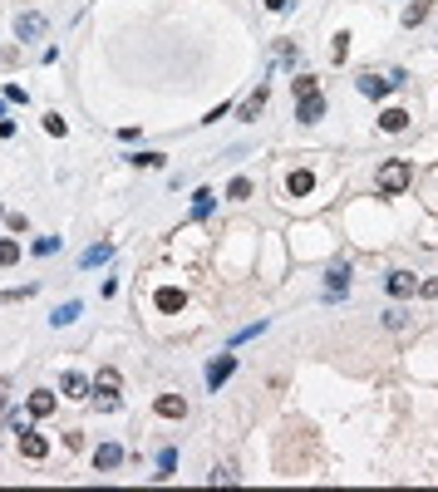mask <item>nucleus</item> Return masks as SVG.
I'll use <instances>...</instances> for the list:
<instances>
[{"label": "nucleus", "mask_w": 438, "mask_h": 492, "mask_svg": "<svg viewBox=\"0 0 438 492\" xmlns=\"http://www.w3.org/2000/svg\"><path fill=\"white\" fill-rule=\"evenodd\" d=\"M109 256H113V241H94V246L79 256V266H104Z\"/></svg>", "instance_id": "15"}, {"label": "nucleus", "mask_w": 438, "mask_h": 492, "mask_svg": "<svg viewBox=\"0 0 438 492\" xmlns=\"http://www.w3.org/2000/svg\"><path fill=\"white\" fill-rule=\"evenodd\" d=\"M45 133H50V138H64V118H59V113H45Z\"/></svg>", "instance_id": "29"}, {"label": "nucleus", "mask_w": 438, "mask_h": 492, "mask_svg": "<svg viewBox=\"0 0 438 492\" xmlns=\"http://www.w3.org/2000/svg\"><path fill=\"white\" fill-rule=\"evenodd\" d=\"M118 384H123L118 370H99V374H94V394H118Z\"/></svg>", "instance_id": "18"}, {"label": "nucleus", "mask_w": 438, "mask_h": 492, "mask_svg": "<svg viewBox=\"0 0 438 492\" xmlns=\"http://www.w3.org/2000/svg\"><path fill=\"white\" fill-rule=\"evenodd\" d=\"M0 217H5V207H0Z\"/></svg>", "instance_id": "38"}, {"label": "nucleus", "mask_w": 438, "mask_h": 492, "mask_svg": "<svg viewBox=\"0 0 438 492\" xmlns=\"http://www.w3.org/2000/svg\"><path fill=\"white\" fill-rule=\"evenodd\" d=\"M409 178H414V168H409L404 158H389V163L379 168V193H384V197H399L404 188H409Z\"/></svg>", "instance_id": "1"}, {"label": "nucleus", "mask_w": 438, "mask_h": 492, "mask_svg": "<svg viewBox=\"0 0 438 492\" xmlns=\"http://www.w3.org/2000/svg\"><path fill=\"white\" fill-rule=\"evenodd\" d=\"M266 10H271V15H281V10H291V0H266Z\"/></svg>", "instance_id": "36"}, {"label": "nucleus", "mask_w": 438, "mask_h": 492, "mask_svg": "<svg viewBox=\"0 0 438 492\" xmlns=\"http://www.w3.org/2000/svg\"><path fill=\"white\" fill-rule=\"evenodd\" d=\"M399 84H404V74H374V69H364V74L355 79V89L364 98H384L389 89H399Z\"/></svg>", "instance_id": "2"}, {"label": "nucleus", "mask_w": 438, "mask_h": 492, "mask_svg": "<svg viewBox=\"0 0 438 492\" xmlns=\"http://www.w3.org/2000/svg\"><path fill=\"white\" fill-rule=\"evenodd\" d=\"M45 30H50V20H45L40 10H25V15H15V35H20V40H40Z\"/></svg>", "instance_id": "3"}, {"label": "nucleus", "mask_w": 438, "mask_h": 492, "mask_svg": "<svg viewBox=\"0 0 438 492\" xmlns=\"http://www.w3.org/2000/svg\"><path fill=\"white\" fill-rule=\"evenodd\" d=\"M0 413H5V394H0Z\"/></svg>", "instance_id": "37"}, {"label": "nucleus", "mask_w": 438, "mask_h": 492, "mask_svg": "<svg viewBox=\"0 0 438 492\" xmlns=\"http://www.w3.org/2000/svg\"><path fill=\"white\" fill-rule=\"evenodd\" d=\"M153 305H158V310H168V315H173V310H183V291H178V286H163V291L153 295Z\"/></svg>", "instance_id": "16"}, {"label": "nucleus", "mask_w": 438, "mask_h": 492, "mask_svg": "<svg viewBox=\"0 0 438 492\" xmlns=\"http://www.w3.org/2000/svg\"><path fill=\"white\" fill-rule=\"evenodd\" d=\"M226 197H231V202H246V197H251V183H246V178H231Z\"/></svg>", "instance_id": "25"}, {"label": "nucleus", "mask_w": 438, "mask_h": 492, "mask_svg": "<svg viewBox=\"0 0 438 492\" xmlns=\"http://www.w3.org/2000/svg\"><path fill=\"white\" fill-rule=\"evenodd\" d=\"M384 325H389V330H404L409 320H404V310H384Z\"/></svg>", "instance_id": "32"}, {"label": "nucleus", "mask_w": 438, "mask_h": 492, "mask_svg": "<svg viewBox=\"0 0 438 492\" xmlns=\"http://www.w3.org/2000/svg\"><path fill=\"white\" fill-rule=\"evenodd\" d=\"M153 408H158L163 418H188V399H183V394H158Z\"/></svg>", "instance_id": "8"}, {"label": "nucleus", "mask_w": 438, "mask_h": 492, "mask_svg": "<svg viewBox=\"0 0 438 492\" xmlns=\"http://www.w3.org/2000/svg\"><path fill=\"white\" fill-rule=\"evenodd\" d=\"M25 413H30V408H5V423H10L15 433H25V428H30V423H25Z\"/></svg>", "instance_id": "27"}, {"label": "nucleus", "mask_w": 438, "mask_h": 492, "mask_svg": "<svg viewBox=\"0 0 438 492\" xmlns=\"http://www.w3.org/2000/svg\"><path fill=\"white\" fill-rule=\"evenodd\" d=\"M59 394H64V399H84V394H89V379H84V374H74V370H64Z\"/></svg>", "instance_id": "13"}, {"label": "nucleus", "mask_w": 438, "mask_h": 492, "mask_svg": "<svg viewBox=\"0 0 438 492\" xmlns=\"http://www.w3.org/2000/svg\"><path fill=\"white\" fill-rule=\"evenodd\" d=\"M231 374H236V355H217V360L207 365V389H221Z\"/></svg>", "instance_id": "5"}, {"label": "nucleus", "mask_w": 438, "mask_h": 492, "mask_svg": "<svg viewBox=\"0 0 438 492\" xmlns=\"http://www.w3.org/2000/svg\"><path fill=\"white\" fill-rule=\"evenodd\" d=\"M30 251H35V256H54V251H59V236H40Z\"/></svg>", "instance_id": "26"}, {"label": "nucleus", "mask_w": 438, "mask_h": 492, "mask_svg": "<svg viewBox=\"0 0 438 492\" xmlns=\"http://www.w3.org/2000/svg\"><path fill=\"white\" fill-rule=\"evenodd\" d=\"M118 463H123V448H118V443H99V448H94V468H99V473H113Z\"/></svg>", "instance_id": "11"}, {"label": "nucleus", "mask_w": 438, "mask_h": 492, "mask_svg": "<svg viewBox=\"0 0 438 492\" xmlns=\"http://www.w3.org/2000/svg\"><path fill=\"white\" fill-rule=\"evenodd\" d=\"M291 94H296V98L321 94V79H316V74H296V79H291Z\"/></svg>", "instance_id": "19"}, {"label": "nucleus", "mask_w": 438, "mask_h": 492, "mask_svg": "<svg viewBox=\"0 0 438 492\" xmlns=\"http://www.w3.org/2000/svg\"><path fill=\"white\" fill-rule=\"evenodd\" d=\"M25 408H30V418H50V413L59 408V399H54L50 389H35L30 399H25Z\"/></svg>", "instance_id": "7"}, {"label": "nucleus", "mask_w": 438, "mask_h": 492, "mask_svg": "<svg viewBox=\"0 0 438 492\" xmlns=\"http://www.w3.org/2000/svg\"><path fill=\"white\" fill-rule=\"evenodd\" d=\"M25 98H30V94H25L20 84H5V103H25Z\"/></svg>", "instance_id": "33"}, {"label": "nucleus", "mask_w": 438, "mask_h": 492, "mask_svg": "<svg viewBox=\"0 0 438 492\" xmlns=\"http://www.w3.org/2000/svg\"><path fill=\"white\" fill-rule=\"evenodd\" d=\"M20 453H25L30 463H45V458H50V438L35 433V428H25V433H20Z\"/></svg>", "instance_id": "4"}, {"label": "nucleus", "mask_w": 438, "mask_h": 492, "mask_svg": "<svg viewBox=\"0 0 438 492\" xmlns=\"http://www.w3.org/2000/svg\"><path fill=\"white\" fill-rule=\"evenodd\" d=\"M429 10H434L429 0H414V5L404 10V25H424V20H429Z\"/></svg>", "instance_id": "21"}, {"label": "nucleus", "mask_w": 438, "mask_h": 492, "mask_svg": "<svg viewBox=\"0 0 438 492\" xmlns=\"http://www.w3.org/2000/svg\"><path fill=\"white\" fill-rule=\"evenodd\" d=\"M379 128H384V133H404V128H409V113H404V108H384V113H379Z\"/></svg>", "instance_id": "14"}, {"label": "nucleus", "mask_w": 438, "mask_h": 492, "mask_svg": "<svg viewBox=\"0 0 438 492\" xmlns=\"http://www.w3.org/2000/svg\"><path fill=\"white\" fill-rule=\"evenodd\" d=\"M266 103H271V89H266V84H256V89L246 94V103L236 108V118H241V123H251V118H256V113H261Z\"/></svg>", "instance_id": "6"}, {"label": "nucleus", "mask_w": 438, "mask_h": 492, "mask_svg": "<svg viewBox=\"0 0 438 492\" xmlns=\"http://www.w3.org/2000/svg\"><path fill=\"white\" fill-rule=\"evenodd\" d=\"M15 261H20V241L5 236V241H0V266H15Z\"/></svg>", "instance_id": "23"}, {"label": "nucleus", "mask_w": 438, "mask_h": 492, "mask_svg": "<svg viewBox=\"0 0 438 492\" xmlns=\"http://www.w3.org/2000/svg\"><path fill=\"white\" fill-rule=\"evenodd\" d=\"M384 286H389V295H399V300H404V295H419V276H409V271H389V281H384Z\"/></svg>", "instance_id": "10"}, {"label": "nucleus", "mask_w": 438, "mask_h": 492, "mask_svg": "<svg viewBox=\"0 0 438 492\" xmlns=\"http://www.w3.org/2000/svg\"><path fill=\"white\" fill-rule=\"evenodd\" d=\"M212 207H217V193H212V188H197V193H192V212H188V217H192V222H202V217H212Z\"/></svg>", "instance_id": "12"}, {"label": "nucleus", "mask_w": 438, "mask_h": 492, "mask_svg": "<svg viewBox=\"0 0 438 492\" xmlns=\"http://www.w3.org/2000/svg\"><path fill=\"white\" fill-rule=\"evenodd\" d=\"M173 468H178V448H163L158 453V478H173Z\"/></svg>", "instance_id": "22"}, {"label": "nucleus", "mask_w": 438, "mask_h": 492, "mask_svg": "<svg viewBox=\"0 0 438 492\" xmlns=\"http://www.w3.org/2000/svg\"><path fill=\"white\" fill-rule=\"evenodd\" d=\"M296 118H301V123H321V118H325V98L321 94L296 98Z\"/></svg>", "instance_id": "9"}, {"label": "nucleus", "mask_w": 438, "mask_h": 492, "mask_svg": "<svg viewBox=\"0 0 438 492\" xmlns=\"http://www.w3.org/2000/svg\"><path fill=\"white\" fill-rule=\"evenodd\" d=\"M128 163H138V168H163V153H133Z\"/></svg>", "instance_id": "30"}, {"label": "nucleus", "mask_w": 438, "mask_h": 492, "mask_svg": "<svg viewBox=\"0 0 438 492\" xmlns=\"http://www.w3.org/2000/svg\"><path fill=\"white\" fill-rule=\"evenodd\" d=\"M79 315H84V305H79V300H64V305H59V310L50 315V325H74Z\"/></svg>", "instance_id": "17"}, {"label": "nucleus", "mask_w": 438, "mask_h": 492, "mask_svg": "<svg viewBox=\"0 0 438 492\" xmlns=\"http://www.w3.org/2000/svg\"><path fill=\"white\" fill-rule=\"evenodd\" d=\"M212 483H236V468H231V463H221V468H212Z\"/></svg>", "instance_id": "31"}, {"label": "nucleus", "mask_w": 438, "mask_h": 492, "mask_svg": "<svg viewBox=\"0 0 438 492\" xmlns=\"http://www.w3.org/2000/svg\"><path fill=\"white\" fill-rule=\"evenodd\" d=\"M419 295H424V300H438V276H434V281H424V286H419Z\"/></svg>", "instance_id": "35"}, {"label": "nucleus", "mask_w": 438, "mask_h": 492, "mask_svg": "<svg viewBox=\"0 0 438 492\" xmlns=\"http://www.w3.org/2000/svg\"><path fill=\"white\" fill-rule=\"evenodd\" d=\"M325 286H330V291H340V295H345V286H350V271H345V266H335V271L325 276Z\"/></svg>", "instance_id": "24"}, {"label": "nucleus", "mask_w": 438, "mask_h": 492, "mask_svg": "<svg viewBox=\"0 0 438 492\" xmlns=\"http://www.w3.org/2000/svg\"><path fill=\"white\" fill-rule=\"evenodd\" d=\"M286 188H291V197H306V193H311V188H316V178H311L306 168H296V173L286 178Z\"/></svg>", "instance_id": "20"}, {"label": "nucleus", "mask_w": 438, "mask_h": 492, "mask_svg": "<svg viewBox=\"0 0 438 492\" xmlns=\"http://www.w3.org/2000/svg\"><path fill=\"white\" fill-rule=\"evenodd\" d=\"M99 408H104V413H118V394H99Z\"/></svg>", "instance_id": "34"}, {"label": "nucleus", "mask_w": 438, "mask_h": 492, "mask_svg": "<svg viewBox=\"0 0 438 492\" xmlns=\"http://www.w3.org/2000/svg\"><path fill=\"white\" fill-rule=\"evenodd\" d=\"M330 55H335V64H340V59H345V55H350V35H345V30H340V35H335V45H330Z\"/></svg>", "instance_id": "28"}]
</instances>
